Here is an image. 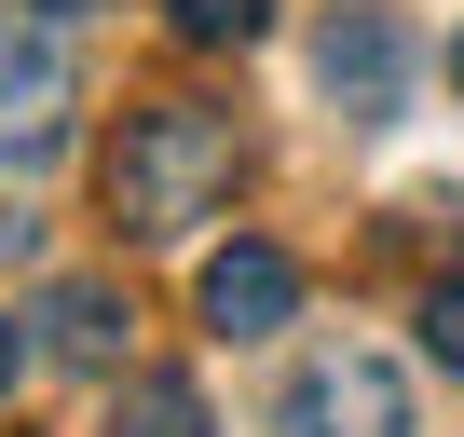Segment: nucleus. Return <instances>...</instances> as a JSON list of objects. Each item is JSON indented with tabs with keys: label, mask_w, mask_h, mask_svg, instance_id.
<instances>
[{
	"label": "nucleus",
	"mask_w": 464,
	"mask_h": 437,
	"mask_svg": "<svg viewBox=\"0 0 464 437\" xmlns=\"http://www.w3.org/2000/svg\"><path fill=\"white\" fill-rule=\"evenodd\" d=\"M232 178H246V137H232V110H205V96H150V110H123L110 218H123L137 247H178V233H205V218L232 205Z\"/></svg>",
	"instance_id": "obj_1"
},
{
	"label": "nucleus",
	"mask_w": 464,
	"mask_h": 437,
	"mask_svg": "<svg viewBox=\"0 0 464 437\" xmlns=\"http://www.w3.org/2000/svg\"><path fill=\"white\" fill-rule=\"evenodd\" d=\"M287 437H410V383H396V355H369V342L301 355V383H287Z\"/></svg>",
	"instance_id": "obj_2"
},
{
	"label": "nucleus",
	"mask_w": 464,
	"mask_h": 437,
	"mask_svg": "<svg viewBox=\"0 0 464 437\" xmlns=\"http://www.w3.org/2000/svg\"><path fill=\"white\" fill-rule=\"evenodd\" d=\"M314 83H328V110H355V123H396V110H410V28L382 15V0L328 15V28H314Z\"/></svg>",
	"instance_id": "obj_3"
},
{
	"label": "nucleus",
	"mask_w": 464,
	"mask_h": 437,
	"mask_svg": "<svg viewBox=\"0 0 464 437\" xmlns=\"http://www.w3.org/2000/svg\"><path fill=\"white\" fill-rule=\"evenodd\" d=\"M55 137H69V42H55L42 15H14V0H0V151L42 164Z\"/></svg>",
	"instance_id": "obj_4"
},
{
	"label": "nucleus",
	"mask_w": 464,
	"mask_h": 437,
	"mask_svg": "<svg viewBox=\"0 0 464 437\" xmlns=\"http://www.w3.org/2000/svg\"><path fill=\"white\" fill-rule=\"evenodd\" d=\"M191 301H205V328H218V342H274V328L301 315V260H287V247H218Z\"/></svg>",
	"instance_id": "obj_5"
},
{
	"label": "nucleus",
	"mask_w": 464,
	"mask_h": 437,
	"mask_svg": "<svg viewBox=\"0 0 464 437\" xmlns=\"http://www.w3.org/2000/svg\"><path fill=\"white\" fill-rule=\"evenodd\" d=\"M123 328H137V315H123V301H110L96 274H69V287L42 301V342H55L69 369H123Z\"/></svg>",
	"instance_id": "obj_6"
},
{
	"label": "nucleus",
	"mask_w": 464,
	"mask_h": 437,
	"mask_svg": "<svg viewBox=\"0 0 464 437\" xmlns=\"http://www.w3.org/2000/svg\"><path fill=\"white\" fill-rule=\"evenodd\" d=\"M110 437H218V423H205V396H191L178 369H137V383L110 396Z\"/></svg>",
	"instance_id": "obj_7"
},
{
	"label": "nucleus",
	"mask_w": 464,
	"mask_h": 437,
	"mask_svg": "<svg viewBox=\"0 0 464 437\" xmlns=\"http://www.w3.org/2000/svg\"><path fill=\"white\" fill-rule=\"evenodd\" d=\"M164 28H178V42H260L274 0H164Z\"/></svg>",
	"instance_id": "obj_8"
},
{
	"label": "nucleus",
	"mask_w": 464,
	"mask_h": 437,
	"mask_svg": "<svg viewBox=\"0 0 464 437\" xmlns=\"http://www.w3.org/2000/svg\"><path fill=\"white\" fill-rule=\"evenodd\" d=\"M423 355H437V369H464V274H437V287H423Z\"/></svg>",
	"instance_id": "obj_9"
},
{
	"label": "nucleus",
	"mask_w": 464,
	"mask_h": 437,
	"mask_svg": "<svg viewBox=\"0 0 464 437\" xmlns=\"http://www.w3.org/2000/svg\"><path fill=\"white\" fill-rule=\"evenodd\" d=\"M14 369H28V342H14V328H0V396H14Z\"/></svg>",
	"instance_id": "obj_10"
},
{
	"label": "nucleus",
	"mask_w": 464,
	"mask_h": 437,
	"mask_svg": "<svg viewBox=\"0 0 464 437\" xmlns=\"http://www.w3.org/2000/svg\"><path fill=\"white\" fill-rule=\"evenodd\" d=\"M42 15H96V0H42Z\"/></svg>",
	"instance_id": "obj_11"
},
{
	"label": "nucleus",
	"mask_w": 464,
	"mask_h": 437,
	"mask_svg": "<svg viewBox=\"0 0 464 437\" xmlns=\"http://www.w3.org/2000/svg\"><path fill=\"white\" fill-rule=\"evenodd\" d=\"M450 83H464V28H450Z\"/></svg>",
	"instance_id": "obj_12"
}]
</instances>
